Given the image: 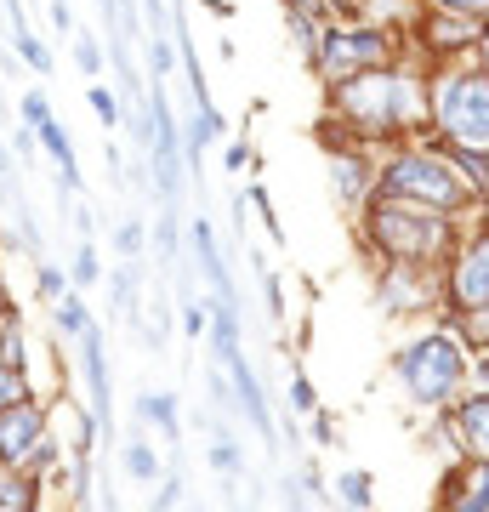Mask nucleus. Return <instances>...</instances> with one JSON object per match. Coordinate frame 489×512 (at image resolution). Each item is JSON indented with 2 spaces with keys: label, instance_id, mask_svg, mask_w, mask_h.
Instances as JSON below:
<instances>
[{
  "label": "nucleus",
  "instance_id": "obj_34",
  "mask_svg": "<svg viewBox=\"0 0 489 512\" xmlns=\"http://www.w3.org/2000/svg\"><path fill=\"white\" fill-rule=\"evenodd\" d=\"M35 399V387H29V370L23 365H0V416L12 410V404Z\"/></svg>",
  "mask_w": 489,
  "mask_h": 512
},
{
  "label": "nucleus",
  "instance_id": "obj_39",
  "mask_svg": "<svg viewBox=\"0 0 489 512\" xmlns=\"http://www.w3.org/2000/svg\"><path fill=\"white\" fill-rule=\"evenodd\" d=\"M18 120H23V126H46V120H52V97H46V92H40V86H29V92H23L18 97Z\"/></svg>",
  "mask_w": 489,
  "mask_h": 512
},
{
  "label": "nucleus",
  "instance_id": "obj_13",
  "mask_svg": "<svg viewBox=\"0 0 489 512\" xmlns=\"http://www.w3.org/2000/svg\"><path fill=\"white\" fill-rule=\"evenodd\" d=\"M433 512H489V461H450L438 473Z\"/></svg>",
  "mask_w": 489,
  "mask_h": 512
},
{
  "label": "nucleus",
  "instance_id": "obj_35",
  "mask_svg": "<svg viewBox=\"0 0 489 512\" xmlns=\"http://www.w3.org/2000/svg\"><path fill=\"white\" fill-rule=\"evenodd\" d=\"M256 274H262V302H268V319H273V325H285V319H290V302H285V279L273 274L268 262H256Z\"/></svg>",
  "mask_w": 489,
  "mask_h": 512
},
{
  "label": "nucleus",
  "instance_id": "obj_41",
  "mask_svg": "<svg viewBox=\"0 0 489 512\" xmlns=\"http://www.w3.org/2000/svg\"><path fill=\"white\" fill-rule=\"evenodd\" d=\"M467 393H489V348L467 353Z\"/></svg>",
  "mask_w": 489,
  "mask_h": 512
},
{
  "label": "nucleus",
  "instance_id": "obj_26",
  "mask_svg": "<svg viewBox=\"0 0 489 512\" xmlns=\"http://www.w3.org/2000/svg\"><path fill=\"white\" fill-rule=\"evenodd\" d=\"M0 365H23L29 370V342H23V313L18 308L0 319Z\"/></svg>",
  "mask_w": 489,
  "mask_h": 512
},
{
  "label": "nucleus",
  "instance_id": "obj_48",
  "mask_svg": "<svg viewBox=\"0 0 489 512\" xmlns=\"http://www.w3.org/2000/svg\"><path fill=\"white\" fill-rule=\"evenodd\" d=\"M188 512H205V507H188Z\"/></svg>",
  "mask_w": 489,
  "mask_h": 512
},
{
  "label": "nucleus",
  "instance_id": "obj_14",
  "mask_svg": "<svg viewBox=\"0 0 489 512\" xmlns=\"http://www.w3.org/2000/svg\"><path fill=\"white\" fill-rule=\"evenodd\" d=\"M80 376H86V393H91V416L109 427L114 421V376H109V348H103V325H91L80 342Z\"/></svg>",
  "mask_w": 489,
  "mask_h": 512
},
{
  "label": "nucleus",
  "instance_id": "obj_29",
  "mask_svg": "<svg viewBox=\"0 0 489 512\" xmlns=\"http://www.w3.org/2000/svg\"><path fill=\"white\" fill-rule=\"evenodd\" d=\"M86 103H91V114L103 120V131H114L120 120H126V103H120V92H109L103 80H91V86H86Z\"/></svg>",
  "mask_w": 489,
  "mask_h": 512
},
{
  "label": "nucleus",
  "instance_id": "obj_25",
  "mask_svg": "<svg viewBox=\"0 0 489 512\" xmlns=\"http://www.w3.org/2000/svg\"><path fill=\"white\" fill-rule=\"evenodd\" d=\"M69 279H74V291H91V285H103V256H97V239H80V245H74Z\"/></svg>",
  "mask_w": 489,
  "mask_h": 512
},
{
  "label": "nucleus",
  "instance_id": "obj_8",
  "mask_svg": "<svg viewBox=\"0 0 489 512\" xmlns=\"http://www.w3.org/2000/svg\"><path fill=\"white\" fill-rule=\"evenodd\" d=\"M444 296H450V313H472L489 308V222H467L461 245L444 262Z\"/></svg>",
  "mask_w": 489,
  "mask_h": 512
},
{
  "label": "nucleus",
  "instance_id": "obj_47",
  "mask_svg": "<svg viewBox=\"0 0 489 512\" xmlns=\"http://www.w3.org/2000/svg\"><path fill=\"white\" fill-rule=\"evenodd\" d=\"M6 313H12V296H6V291H0V319H6Z\"/></svg>",
  "mask_w": 489,
  "mask_h": 512
},
{
  "label": "nucleus",
  "instance_id": "obj_40",
  "mask_svg": "<svg viewBox=\"0 0 489 512\" xmlns=\"http://www.w3.org/2000/svg\"><path fill=\"white\" fill-rule=\"evenodd\" d=\"M245 165L256 171L262 160H256V148L245 143V137H239V143H228V148H222V171H234V177H245Z\"/></svg>",
  "mask_w": 489,
  "mask_h": 512
},
{
  "label": "nucleus",
  "instance_id": "obj_45",
  "mask_svg": "<svg viewBox=\"0 0 489 512\" xmlns=\"http://www.w3.org/2000/svg\"><path fill=\"white\" fill-rule=\"evenodd\" d=\"M12 148H18V160H35V154H40V131L18 120V131H12Z\"/></svg>",
  "mask_w": 489,
  "mask_h": 512
},
{
  "label": "nucleus",
  "instance_id": "obj_38",
  "mask_svg": "<svg viewBox=\"0 0 489 512\" xmlns=\"http://www.w3.org/2000/svg\"><path fill=\"white\" fill-rule=\"evenodd\" d=\"M308 439L319 444V450H336V444H342V427H336V410H325V404L313 410V416H308Z\"/></svg>",
  "mask_w": 489,
  "mask_h": 512
},
{
  "label": "nucleus",
  "instance_id": "obj_6",
  "mask_svg": "<svg viewBox=\"0 0 489 512\" xmlns=\"http://www.w3.org/2000/svg\"><path fill=\"white\" fill-rule=\"evenodd\" d=\"M416 40L387 29V23H364V18H342V23H325L319 29V46H313V63L308 69L336 86V80H353V74H370V69H387L399 63Z\"/></svg>",
  "mask_w": 489,
  "mask_h": 512
},
{
  "label": "nucleus",
  "instance_id": "obj_16",
  "mask_svg": "<svg viewBox=\"0 0 489 512\" xmlns=\"http://www.w3.org/2000/svg\"><path fill=\"white\" fill-rule=\"evenodd\" d=\"M228 382H234V404H239V416H245V427H251L256 439L268 444V450H279V433H273V410H268V393H262V382H256V370L251 359L245 365L228 370Z\"/></svg>",
  "mask_w": 489,
  "mask_h": 512
},
{
  "label": "nucleus",
  "instance_id": "obj_32",
  "mask_svg": "<svg viewBox=\"0 0 489 512\" xmlns=\"http://www.w3.org/2000/svg\"><path fill=\"white\" fill-rule=\"evenodd\" d=\"M245 205L262 217V228H268L273 239H285V222H279V211H273V194H268V183H262V177H251V183H245Z\"/></svg>",
  "mask_w": 489,
  "mask_h": 512
},
{
  "label": "nucleus",
  "instance_id": "obj_31",
  "mask_svg": "<svg viewBox=\"0 0 489 512\" xmlns=\"http://www.w3.org/2000/svg\"><path fill=\"white\" fill-rule=\"evenodd\" d=\"M455 325V336L467 342V353L472 348H489V308H472V313H444Z\"/></svg>",
  "mask_w": 489,
  "mask_h": 512
},
{
  "label": "nucleus",
  "instance_id": "obj_2",
  "mask_svg": "<svg viewBox=\"0 0 489 512\" xmlns=\"http://www.w3.org/2000/svg\"><path fill=\"white\" fill-rule=\"evenodd\" d=\"M376 194L438 211V217H455V222H478V211H484V194L461 177L455 154L444 143H433V137H410V143L387 148L376 171Z\"/></svg>",
  "mask_w": 489,
  "mask_h": 512
},
{
  "label": "nucleus",
  "instance_id": "obj_33",
  "mask_svg": "<svg viewBox=\"0 0 489 512\" xmlns=\"http://www.w3.org/2000/svg\"><path fill=\"white\" fill-rule=\"evenodd\" d=\"M74 69L86 74V80H97V74H103V40L91 35V29H74Z\"/></svg>",
  "mask_w": 489,
  "mask_h": 512
},
{
  "label": "nucleus",
  "instance_id": "obj_15",
  "mask_svg": "<svg viewBox=\"0 0 489 512\" xmlns=\"http://www.w3.org/2000/svg\"><path fill=\"white\" fill-rule=\"evenodd\" d=\"M182 239H188V251H194V268L205 274L211 296H228V302H239L234 279H228V256H222L217 234H211V222H205V217H188V222H182Z\"/></svg>",
  "mask_w": 489,
  "mask_h": 512
},
{
  "label": "nucleus",
  "instance_id": "obj_9",
  "mask_svg": "<svg viewBox=\"0 0 489 512\" xmlns=\"http://www.w3.org/2000/svg\"><path fill=\"white\" fill-rule=\"evenodd\" d=\"M330 143V160H325V177H330V194L342 205V217L353 222L364 211V200L376 194V171H381V154L376 148L353 143V137H325Z\"/></svg>",
  "mask_w": 489,
  "mask_h": 512
},
{
  "label": "nucleus",
  "instance_id": "obj_36",
  "mask_svg": "<svg viewBox=\"0 0 489 512\" xmlns=\"http://www.w3.org/2000/svg\"><path fill=\"white\" fill-rule=\"evenodd\" d=\"M182 336L188 342L211 336V302H194V291H182Z\"/></svg>",
  "mask_w": 489,
  "mask_h": 512
},
{
  "label": "nucleus",
  "instance_id": "obj_21",
  "mask_svg": "<svg viewBox=\"0 0 489 512\" xmlns=\"http://www.w3.org/2000/svg\"><path fill=\"white\" fill-rule=\"evenodd\" d=\"M421 12H427V0H359L364 23H387V29H399V35H416Z\"/></svg>",
  "mask_w": 489,
  "mask_h": 512
},
{
  "label": "nucleus",
  "instance_id": "obj_43",
  "mask_svg": "<svg viewBox=\"0 0 489 512\" xmlns=\"http://www.w3.org/2000/svg\"><path fill=\"white\" fill-rule=\"evenodd\" d=\"M46 23H52L57 35H74V29H80V23H74V6H69V0H46Z\"/></svg>",
  "mask_w": 489,
  "mask_h": 512
},
{
  "label": "nucleus",
  "instance_id": "obj_1",
  "mask_svg": "<svg viewBox=\"0 0 489 512\" xmlns=\"http://www.w3.org/2000/svg\"><path fill=\"white\" fill-rule=\"evenodd\" d=\"M325 114L330 137H353L364 148H399L410 137H433V114H427V57L410 46L399 63L353 80L325 86Z\"/></svg>",
  "mask_w": 489,
  "mask_h": 512
},
{
  "label": "nucleus",
  "instance_id": "obj_23",
  "mask_svg": "<svg viewBox=\"0 0 489 512\" xmlns=\"http://www.w3.org/2000/svg\"><path fill=\"white\" fill-rule=\"evenodd\" d=\"M91 325H97V319H91V308H86V296H80V291H69L63 302H52V330H57V342H80Z\"/></svg>",
  "mask_w": 489,
  "mask_h": 512
},
{
  "label": "nucleus",
  "instance_id": "obj_44",
  "mask_svg": "<svg viewBox=\"0 0 489 512\" xmlns=\"http://www.w3.org/2000/svg\"><path fill=\"white\" fill-rule=\"evenodd\" d=\"M177 501H182V478L165 473V478H160V495H154V507H148V512H171Z\"/></svg>",
  "mask_w": 489,
  "mask_h": 512
},
{
  "label": "nucleus",
  "instance_id": "obj_12",
  "mask_svg": "<svg viewBox=\"0 0 489 512\" xmlns=\"http://www.w3.org/2000/svg\"><path fill=\"white\" fill-rule=\"evenodd\" d=\"M444 433H450L455 456L467 461H489V393H461L450 410H438Z\"/></svg>",
  "mask_w": 489,
  "mask_h": 512
},
{
  "label": "nucleus",
  "instance_id": "obj_37",
  "mask_svg": "<svg viewBox=\"0 0 489 512\" xmlns=\"http://www.w3.org/2000/svg\"><path fill=\"white\" fill-rule=\"evenodd\" d=\"M285 399H290V416H313V410H319V393H313V382H308V370H302V365L290 370Z\"/></svg>",
  "mask_w": 489,
  "mask_h": 512
},
{
  "label": "nucleus",
  "instance_id": "obj_46",
  "mask_svg": "<svg viewBox=\"0 0 489 512\" xmlns=\"http://www.w3.org/2000/svg\"><path fill=\"white\" fill-rule=\"evenodd\" d=\"M472 57H478V63H484V69H489V35L478 40V52H472Z\"/></svg>",
  "mask_w": 489,
  "mask_h": 512
},
{
  "label": "nucleus",
  "instance_id": "obj_28",
  "mask_svg": "<svg viewBox=\"0 0 489 512\" xmlns=\"http://www.w3.org/2000/svg\"><path fill=\"white\" fill-rule=\"evenodd\" d=\"M143 251H148V222L126 217L114 228V256H120V262H143Z\"/></svg>",
  "mask_w": 489,
  "mask_h": 512
},
{
  "label": "nucleus",
  "instance_id": "obj_22",
  "mask_svg": "<svg viewBox=\"0 0 489 512\" xmlns=\"http://www.w3.org/2000/svg\"><path fill=\"white\" fill-rule=\"evenodd\" d=\"M12 57H23V69H29V74H40V80H46V74H57L52 46H46V40H40L35 29H29V18H23V23H12Z\"/></svg>",
  "mask_w": 489,
  "mask_h": 512
},
{
  "label": "nucleus",
  "instance_id": "obj_10",
  "mask_svg": "<svg viewBox=\"0 0 489 512\" xmlns=\"http://www.w3.org/2000/svg\"><path fill=\"white\" fill-rule=\"evenodd\" d=\"M416 52L427 57V69L433 63H455V57H472L478 52V40H484V18H455V12H421L416 23Z\"/></svg>",
  "mask_w": 489,
  "mask_h": 512
},
{
  "label": "nucleus",
  "instance_id": "obj_11",
  "mask_svg": "<svg viewBox=\"0 0 489 512\" xmlns=\"http://www.w3.org/2000/svg\"><path fill=\"white\" fill-rule=\"evenodd\" d=\"M46 433H52V404L35 393V399L12 404L0 416V456L12 461V467H29V456L46 444Z\"/></svg>",
  "mask_w": 489,
  "mask_h": 512
},
{
  "label": "nucleus",
  "instance_id": "obj_49",
  "mask_svg": "<svg viewBox=\"0 0 489 512\" xmlns=\"http://www.w3.org/2000/svg\"><path fill=\"white\" fill-rule=\"evenodd\" d=\"M484 35H489V18H484Z\"/></svg>",
  "mask_w": 489,
  "mask_h": 512
},
{
  "label": "nucleus",
  "instance_id": "obj_27",
  "mask_svg": "<svg viewBox=\"0 0 489 512\" xmlns=\"http://www.w3.org/2000/svg\"><path fill=\"white\" fill-rule=\"evenodd\" d=\"M154 251H160V262H171L177 268V256H182V222H177V205L165 200L160 222H154Z\"/></svg>",
  "mask_w": 489,
  "mask_h": 512
},
{
  "label": "nucleus",
  "instance_id": "obj_42",
  "mask_svg": "<svg viewBox=\"0 0 489 512\" xmlns=\"http://www.w3.org/2000/svg\"><path fill=\"white\" fill-rule=\"evenodd\" d=\"M433 12H455V18H489V0H427Z\"/></svg>",
  "mask_w": 489,
  "mask_h": 512
},
{
  "label": "nucleus",
  "instance_id": "obj_20",
  "mask_svg": "<svg viewBox=\"0 0 489 512\" xmlns=\"http://www.w3.org/2000/svg\"><path fill=\"white\" fill-rule=\"evenodd\" d=\"M120 467H126L131 484H160L165 478V461H160V450H154L148 433H131V439L120 444Z\"/></svg>",
  "mask_w": 489,
  "mask_h": 512
},
{
  "label": "nucleus",
  "instance_id": "obj_18",
  "mask_svg": "<svg viewBox=\"0 0 489 512\" xmlns=\"http://www.w3.org/2000/svg\"><path fill=\"white\" fill-rule=\"evenodd\" d=\"M330 507L376 512V473H370V467H347V473H336V484H330Z\"/></svg>",
  "mask_w": 489,
  "mask_h": 512
},
{
  "label": "nucleus",
  "instance_id": "obj_19",
  "mask_svg": "<svg viewBox=\"0 0 489 512\" xmlns=\"http://www.w3.org/2000/svg\"><path fill=\"white\" fill-rule=\"evenodd\" d=\"M0 512H40V478L0 456Z\"/></svg>",
  "mask_w": 489,
  "mask_h": 512
},
{
  "label": "nucleus",
  "instance_id": "obj_5",
  "mask_svg": "<svg viewBox=\"0 0 489 512\" xmlns=\"http://www.w3.org/2000/svg\"><path fill=\"white\" fill-rule=\"evenodd\" d=\"M427 114L433 143L489 154V69L478 57H455L427 69Z\"/></svg>",
  "mask_w": 489,
  "mask_h": 512
},
{
  "label": "nucleus",
  "instance_id": "obj_17",
  "mask_svg": "<svg viewBox=\"0 0 489 512\" xmlns=\"http://www.w3.org/2000/svg\"><path fill=\"white\" fill-rule=\"evenodd\" d=\"M137 421L154 427L171 450L182 444V404H177V393H165V387L160 393H137Z\"/></svg>",
  "mask_w": 489,
  "mask_h": 512
},
{
  "label": "nucleus",
  "instance_id": "obj_3",
  "mask_svg": "<svg viewBox=\"0 0 489 512\" xmlns=\"http://www.w3.org/2000/svg\"><path fill=\"white\" fill-rule=\"evenodd\" d=\"M353 234L376 262H450V251L461 245L467 222L421 211V205H399L387 194H370L364 211L353 217Z\"/></svg>",
  "mask_w": 489,
  "mask_h": 512
},
{
  "label": "nucleus",
  "instance_id": "obj_30",
  "mask_svg": "<svg viewBox=\"0 0 489 512\" xmlns=\"http://www.w3.org/2000/svg\"><path fill=\"white\" fill-rule=\"evenodd\" d=\"M69 291H74V279L63 274V268H52L46 256H40V262H35V296L46 302V308H52V302H63Z\"/></svg>",
  "mask_w": 489,
  "mask_h": 512
},
{
  "label": "nucleus",
  "instance_id": "obj_24",
  "mask_svg": "<svg viewBox=\"0 0 489 512\" xmlns=\"http://www.w3.org/2000/svg\"><path fill=\"white\" fill-rule=\"evenodd\" d=\"M137 285H143V262H120V268L109 274L114 313H126V319H143V308H137Z\"/></svg>",
  "mask_w": 489,
  "mask_h": 512
},
{
  "label": "nucleus",
  "instance_id": "obj_4",
  "mask_svg": "<svg viewBox=\"0 0 489 512\" xmlns=\"http://www.w3.org/2000/svg\"><path fill=\"white\" fill-rule=\"evenodd\" d=\"M387 370H393L404 404L438 416V410H450L467 393V342L455 336L450 319H438V325L416 330L410 342H399L393 359H387Z\"/></svg>",
  "mask_w": 489,
  "mask_h": 512
},
{
  "label": "nucleus",
  "instance_id": "obj_7",
  "mask_svg": "<svg viewBox=\"0 0 489 512\" xmlns=\"http://www.w3.org/2000/svg\"><path fill=\"white\" fill-rule=\"evenodd\" d=\"M376 302L393 319H444V262H376Z\"/></svg>",
  "mask_w": 489,
  "mask_h": 512
}]
</instances>
